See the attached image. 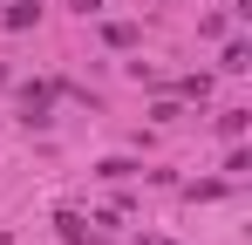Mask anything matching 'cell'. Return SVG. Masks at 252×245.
I'll return each instance as SVG.
<instances>
[{
    "label": "cell",
    "instance_id": "1",
    "mask_svg": "<svg viewBox=\"0 0 252 245\" xmlns=\"http://www.w3.org/2000/svg\"><path fill=\"white\" fill-rule=\"evenodd\" d=\"M55 225H62V239H68V245H109L102 232H89L82 211H55Z\"/></svg>",
    "mask_w": 252,
    "mask_h": 245
},
{
    "label": "cell",
    "instance_id": "2",
    "mask_svg": "<svg viewBox=\"0 0 252 245\" xmlns=\"http://www.w3.org/2000/svg\"><path fill=\"white\" fill-rule=\"evenodd\" d=\"M34 14H41V7H34V0H14V7H7V14H0V21H7V28H34Z\"/></svg>",
    "mask_w": 252,
    "mask_h": 245
},
{
    "label": "cell",
    "instance_id": "3",
    "mask_svg": "<svg viewBox=\"0 0 252 245\" xmlns=\"http://www.w3.org/2000/svg\"><path fill=\"white\" fill-rule=\"evenodd\" d=\"M225 68H232V75H246V68H252V48H246V41H232V48H225Z\"/></svg>",
    "mask_w": 252,
    "mask_h": 245
},
{
    "label": "cell",
    "instance_id": "4",
    "mask_svg": "<svg viewBox=\"0 0 252 245\" xmlns=\"http://www.w3.org/2000/svg\"><path fill=\"white\" fill-rule=\"evenodd\" d=\"M143 245H170V239H143Z\"/></svg>",
    "mask_w": 252,
    "mask_h": 245
},
{
    "label": "cell",
    "instance_id": "5",
    "mask_svg": "<svg viewBox=\"0 0 252 245\" xmlns=\"http://www.w3.org/2000/svg\"><path fill=\"white\" fill-rule=\"evenodd\" d=\"M239 14H252V7H246V0H239Z\"/></svg>",
    "mask_w": 252,
    "mask_h": 245
}]
</instances>
